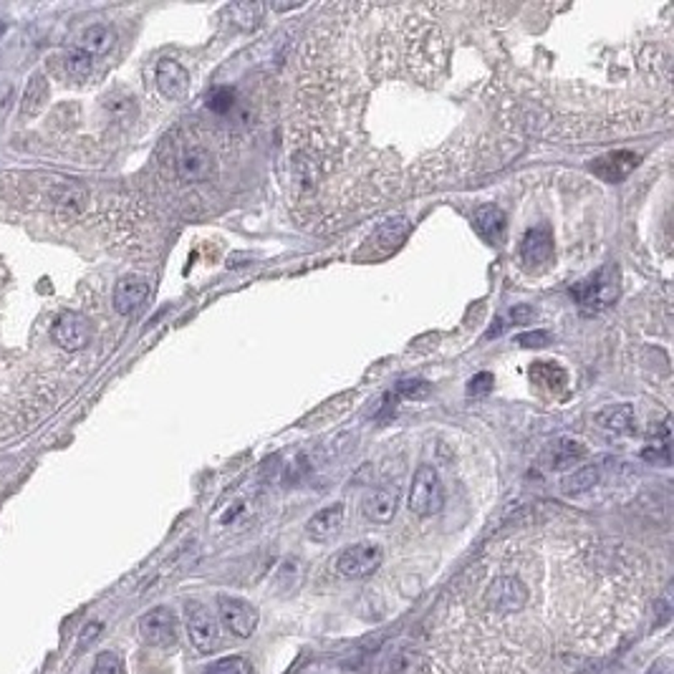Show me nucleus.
<instances>
[{"mask_svg":"<svg viewBox=\"0 0 674 674\" xmlns=\"http://www.w3.org/2000/svg\"><path fill=\"white\" fill-rule=\"evenodd\" d=\"M616 291H619L616 273H614L612 265H606L594 275H588L586 281L576 283L571 288V296L584 311H601V309L612 306L614 299H616Z\"/></svg>","mask_w":674,"mask_h":674,"instance_id":"7ed1b4c3","label":"nucleus"},{"mask_svg":"<svg viewBox=\"0 0 674 674\" xmlns=\"http://www.w3.org/2000/svg\"><path fill=\"white\" fill-rule=\"evenodd\" d=\"M139 637L152 647H172L177 642V619L175 614L164 606L152 609L139 622Z\"/></svg>","mask_w":674,"mask_h":674,"instance_id":"0eeeda50","label":"nucleus"},{"mask_svg":"<svg viewBox=\"0 0 674 674\" xmlns=\"http://www.w3.org/2000/svg\"><path fill=\"white\" fill-rule=\"evenodd\" d=\"M442 505H445V487H442L438 470L432 465H420L412 477L410 511L420 518H429V515H438Z\"/></svg>","mask_w":674,"mask_h":674,"instance_id":"f03ea898","label":"nucleus"},{"mask_svg":"<svg viewBox=\"0 0 674 674\" xmlns=\"http://www.w3.org/2000/svg\"><path fill=\"white\" fill-rule=\"evenodd\" d=\"M410 233V220L407 217H394V220H387L384 225L376 227L374 237H369V243L376 245V248L389 250L394 245H400L402 240Z\"/></svg>","mask_w":674,"mask_h":674,"instance_id":"6ab92c4d","label":"nucleus"},{"mask_svg":"<svg viewBox=\"0 0 674 674\" xmlns=\"http://www.w3.org/2000/svg\"><path fill=\"white\" fill-rule=\"evenodd\" d=\"M594 422H596L604 432H612V435H632V432H634V425H637V417H634V407H632V404H612V407H604L601 412H596Z\"/></svg>","mask_w":674,"mask_h":674,"instance_id":"2eb2a0df","label":"nucleus"},{"mask_svg":"<svg viewBox=\"0 0 674 674\" xmlns=\"http://www.w3.org/2000/svg\"><path fill=\"white\" fill-rule=\"evenodd\" d=\"M217 614L223 619V626L237 639H248L258 626V612L248 601L235 596H220L217 599Z\"/></svg>","mask_w":674,"mask_h":674,"instance_id":"39448f33","label":"nucleus"},{"mask_svg":"<svg viewBox=\"0 0 674 674\" xmlns=\"http://www.w3.org/2000/svg\"><path fill=\"white\" fill-rule=\"evenodd\" d=\"M647 674H667V664H657V667H651Z\"/></svg>","mask_w":674,"mask_h":674,"instance_id":"72a5a7b5","label":"nucleus"},{"mask_svg":"<svg viewBox=\"0 0 674 674\" xmlns=\"http://www.w3.org/2000/svg\"><path fill=\"white\" fill-rule=\"evenodd\" d=\"M84 198H87V192L78 188V185H56V188L51 189V200L56 202V205H61V208H71V210H78L81 205H84Z\"/></svg>","mask_w":674,"mask_h":674,"instance_id":"393cba45","label":"nucleus"},{"mask_svg":"<svg viewBox=\"0 0 674 674\" xmlns=\"http://www.w3.org/2000/svg\"><path fill=\"white\" fill-rule=\"evenodd\" d=\"M114 41H116V36H114L109 25H88L87 31L81 33V51H87L88 56H101V53L112 49Z\"/></svg>","mask_w":674,"mask_h":674,"instance_id":"412c9836","label":"nucleus"},{"mask_svg":"<svg viewBox=\"0 0 674 674\" xmlns=\"http://www.w3.org/2000/svg\"><path fill=\"white\" fill-rule=\"evenodd\" d=\"M51 337L61 349L78 351L91 341V324L81 313L66 311L56 319V324L51 328Z\"/></svg>","mask_w":674,"mask_h":674,"instance_id":"6e6552de","label":"nucleus"},{"mask_svg":"<svg viewBox=\"0 0 674 674\" xmlns=\"http://www.w3.org/2000/svg\"><path fill=\"white\" fill-rule=\"evenodd\" d=\"M215 175V157L205 147H188L177 160V177L182 182H208Z\"/></svg>","mask_w":674,"mask_h":674,"instance_id":"1a4fd4ad","label":"nucleus"},{"mask_svg":"<svg viewBox=\"0 0 674 674\" xmlns=\"http://www.w3.org/2000/svg\"><path fill=\"white\" fill-rule=\"evenodd\" d=\"M397 505H400L397 487H376L372 493H366V498L362 500V512L372 523L384 525L397 515Z\"/></svg>","mask_w":674,"mask_h":674,"instance_id":"4468645a","label":"nucleus"},{"mask_svg":"<svg viewBox=\"0 0 674 674\" xmlns=\"http://www.w3.org/2000/svg\"><path fill=\"white\" fill-rule=\"evenodd\" d=\"M384 561V550L376 543H356L351 549L341 550L337 559V571L344 578H364L372 576Z\"/></svg>","mask_w":674,"mask_h":674,"instance_id":"20e7f679","label":"nucleus"},{"mask_svg":"<svg viewBox=\"0 0 674 674\" xmlns=\"http://www.w3.org/2000/svg\"><path fill=\"white\" fill-rule=\"evenodd\" d=\"M473 227L477 230V235L485 237L487 243H498L505 233V213L495 205H485V208L475 210Z\"/></svg>","mask_w":674,"mask_h":674,"instance_id":"f3484780","label":"nucleus"},{"mask_svg":"<svg viewBox=\"0 0 674 674\" xmlns=\"http://www.w3.org/2000/svg\"><path fill=\"white\" fill-rule=\"evenodd\" d=\"M553 258V233L549 225L531 227L521 240V261L525 265H546Z\"/></svg>","mask_w":674,"mask_h":674,"instance_id":"f8f14e48","label":"nucleus"},{"mask_svg":"<svg viewBox=\"0 0 674 674\" xmlns=\"http://www.w3.org/2000/svg\"><path fill=\"white\" fill-rule=\"evenodd\" d=\"M46 99H49V81H46V76L33 74L23 91V99H21V112L25 116H36L43 109Z\"/></svg>","mask_w":674,"mask_h":674,"instance_id":"aec40b11","label":"nucleus"},{"mask_svg":"<svg viewBox=\"0 0 674 674\" xmlns=\"http://www.w3.org/2000/svg\"><path fill=\"white\" fill-rule=\"evenodd\" d=\"M480 601L485 606V612H490L498 619L521 614L528 609L531 604V586L523 576L518 571H511L505 563L500 566L495 574H490L483 584L480 591Z\"/></svg>","mask_w":674,"mask_h":674,"instance_id":"f257e3e1","label":"nucleus"},{"mask_svg":"<svg viewBox=\"0 0 674 674\" xmlns=\"http://www.w3.org/2000/svg\"><path fill=\"white\" fill-rule=\"evenodd\" d=\"M586 455L588 449L584 442H576V439H559V442L553 445V449H550V467H553V470L574 467V465H578Z\"/></svg>","mask_w":674,"mask_h":674,"instance_id":"a211bd4d","label":"nucleus"},{"mask_svg":"<svg viewBox=\"0 0 674 674\" xmlns=\"http://www.w3.org/2000/svg\"><path fill=\"white\" fill-rule=\"evenodd\" d=\"M490 389H493V374L483 372V374H475L473 379H470L467 394H470V397H477V394H487Z\"/></svg>","mask_w":674,"mask_h":674,"instance_id":"c85d7f7f","label":"nucleus"},{"mask_svg":"<svg viewBox=\"0 0 674 674\" xmlns=\"http://www.w3.org/2000/svg\"><path fill=\"white\" fill-rule=\"evenodd\" d=\"M344 518H346V505L344 503H334L328 508H321L319 512H313L311 521L306 523V533L311 540L326 543L331 538H337L344 528Z\"/></svg>","mask_w":674,"mask_h":674,"instance_id":"9b49d317","label":"nucleus"},{"mask_svg":"<svg viewBox=\"0 0 674 674\" xmlns=\"http://www.w3.org/2000/svg\"><path fill=\"white\" fill-rule=\"evenodd\" d=\"M99 629H101V624H88L87 629H84V637H81V647H84V644H88L91 639L97 637V632H99Z\"/></svg>","mask_w":674,"mask_h":674,"instance_id":"473e14b6","label":"nucleus"},{"mask_svg":"<svg viewBox=\"0 0 674 674\" xmlns=\"http://www.w3.org/2000/svg\"><path fill=\"white\" fill-rule=\"evenodd\" d=\"M523 346H543L540 341H549V334H543V331H536V334H528V337L518 338Z\"/></svg>","mask_w":674,"mask_h":674,"instance_id":"2f4dec72","label":"nucleus"},{"mask_svg":"<svg viewBox=\"0 0 674 674\" xmlns=\"http://www.w3.org/2000/svg\"><path fill=\"white\" fill-rule=\"evenodd\" d=\"M188 634L192 647L202 654L217 650V644H220V624L200 604L188 606Z\"/></svg>","mask_w":674,"mask_h":674,"instance_id":"423d86ee","label":"nucleus"},{"mask_svg":"<svg viewBox=\"0 0 674 674\" xmlns=\"http://www.w3.org/2000/svg\"><path fill=\"white\" fill-rule=\"evenodd\" d=\"M150 299V283L139 275H125L114 288V309L122 316L137 313Z\"/></svg>","mask_w":674,"mask_h":674,"instance_id":"9d476101","label":"nucleus"},{"mask_svg":"<svg viewBox=\"0 0 674 674\" xmlns=\"http://www.w3.org/2000/svg\"><path fill=\"white\" fill-rule=\"evenodd\" d=\"M596 483H599V467H596V465H588V467H581V470L571 475V477H566L561 487H563V493L576 495V493L591 490Z\"/></svg>","mask_w":674,"mask_h":674,"instance_id":"4be33fe9","label":"nucleus"},{"mask_svg":"<svg viewBox=\"0 0 674 674\" xmlns=\"http://www.w3.org/2000/svg\"><path fill=\"white\" fill-rule=\"evenodd\" d=\"M511 319L512 324H525L528 319H533V309L531 306H518V309H512Z\"/></svg>","mask_w":674,"mask_h":674,"instance_id":"7c9ffc66","label":"nucleus"},{"mask_svg":"<svg viewBox=\"0 0 674 674\" xmlns=\"http://www.w3.org/2000/svg\"><path fill=\"white\" fill-rule=\"evenodd\" d=\"M531 379L536 384H543V387H561L566 384V372L561 366H556L553 362H538L536 366H531Z\"/></svg>","mask_w":674,"mask_h":674,"instance_id":"b1692460","label":"nucleus"},{"mask_svg":"<svg viewBox=\"0 0 674 674\" xmlns=\"http://www.w3.org/2000/svg\"><path fill=\"white\" fill-rule=\"evenodd\" d=\"M639 157L634 152H612L606 157H601L596 162L591 164V170L604 180V182H619L624 180L634 167H637Z\"/></svg>","mask_w":674,"mask_h":674,"instance_id":"dca6fc26","label":"nucleus"},{"mask_svg":"<svg viewBox=\"0 0 674 674\" xmlns=\"http://www.w3.org/2000/svg\"><path fill=\"white\" fill-rule=\"evenodd\" d=\"M66 74L71 76L74 81H87L88 76L94 74V59L88 56L87 51H71L66 56V63H63Z\"/></svg>","mask_w":674,"mask_h":674,"instance_id":"5701e85b","label":"nucleus"},{"mask_svg":"<svg viewBox=\"0 0 674 674\" xmlns=\"http://www.w3.org/2000/svg\"><path fill=\"white\" fill-rule=\"evenodd\" d=\"M200 674H250V667L243 657H225V660L208 664Z\"/></svg>","mask_w":674,"mask_h":674,"instance_id":"a878e982","label":"nucleus"},{"mask_svg":"<svg viewBox=\"0 0 674 674\" xmlns=\"http://www.w3.org/2000/svg\"><path fill=\"white\" fill-rule=\"evenodd\" d=\"M94 674H125V662L114 651H101L94 662Z\"/></svg>","mask_w":674,"mask_h":674,"instance_id":"cd10ccee","label":"nucleus"},{"mask_svg":"<svg viewBox=\"0 0 674 674\" xmlns=\"http://www.w3.org/2000/svg\"><path fill=\"white\" fill-rule=\"evenodd\" d=\"M233 104H235V91L227 87L215 88L213 94L208 97V106H210L215 114H227L233 109Z\"/></svg>","mask_w":674,"mask_h":674,"instance_id":"bb28decb","label":"nucleus"},{"mask_svg":"<svg viewBox=\"0 0 674 674\" xmlns=\"http://www.w3.org/2000/svg\"><path fill=\"white\" fill-rule=\"evenodd\" d=\"M157 88L162 91V97H167L170 101H180L189 88V74L188 69L182 66L175 59H162L157 63Z\"/></svg>","mask_w":674,"mask_h":674,"instance_id":"ddd939ff","label":"nucleus"},{"mask_svg":"<svg viewBox=\"0 0 674 674\" xmlns=\"http://www.w3.org/2000/svg\"><path fill=\"white\" fill-rule=\"evenodd\" d=\"M400 392L402 394H407V397H422L427 392V384L425 382H417V379H414V382H402Z\"/></svg>","mask_w":674,"mask_h":674,"instance_id":"c756f323","label":"nucleus"}]
</instances>
